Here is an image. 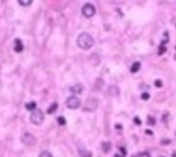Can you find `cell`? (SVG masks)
<instances>
[{"instance_id": "obj_1", "label": "cell", "mask_w": 176, "mask_h": 157, "mask_svg": "<svg viewBox=\"0 0 176 157\" xmlns=\"http://www.w3.org/2000/svg\"><path fill=\"white\" fill-rule=\"evenodd\" d=\"M77 45L82 50H89L94 45V39L88 32H82L77 38Z\"/></svg>"}, {"instance_id": "obj_2", "label": "cell", "mask_w": 176, "mask_h": 157, "mask_svg": "<svg viewBox=\"0 0 176 157\" xmlns=\"http://www.w3.org/2000/svg\"><path fill=\"white\" fill-rule=\"evenodd\" d=\"M29 119H30V122L33 123L34 125H41L44 122V119H45V115H44L42 110L37 108V110L33 111L31 114H30Z\"/></svg>"}, {"instance_id": "obj_3", "label": "cell", "mask_w": 176, "mask_h": 157, "mask_svg": "<svg viewBox=\"0 0 176 157\" xmlns=\"http://www.w3.org/2000/svg\"><path fill=\"white\" fill-rule=\"evenodd\" d=\"M99 106V100L95 98H89L86 100V102L83 108L84 112H93L96 110V108Z\"/></svg>"}, {"instance_id": "obj_4", "label": "cell", "mask_w": 176, "mask_h": 157, "mask_svg": "<svg viewBox=\"0 0 176 157\" xmlns=\"http://www.w3.org/2000/svg\"><path fill=\"white\" fill-rule=\"evenodd\" d=\"M65 103H66V107L70 110H76L81 106V100L76 96H70L66 99Z\"/></svg>"}, {"instance_id": "obj_5", "label": "cell", "mask_w": 176, "mask_h": 157, "mask_svg": "<svg viewBox=\"0 0 176 157\" xmlns=\"http://www.w3.org/2000/svg\"><path fill=\"white\" fill-rule=\"evenodd\" d=\"M82 14L86 18H91L95 14V7L90 3H86L84 6L82 7Z\"/></svg>"}, {"instance_id": "obj_6", "label": "cell", "mask_w": 176, "mask_h": 157, "mask_svg": "<svg viewBox=\"0 0 176 157\" xmlns=\"http://www.w3.org/2000/svg\"><path fill=\"white\" fill-rule=\"evenodd\" d=\"M21 142L26 146H33L35 144V142H36V139H35V137L32 136L31 133L25 132L23 136L21 137Z\"/></svg>"}, {"instance_id": "obj_7", "label": "cell", "mask_w": 176, "mask_h": 157, "mask_svg": "<svg viewBox=\"0 0 176 157\" xmlns=\"http://www.w3.org/2000/svg\"><path fill=\"white\" fill-rule=\"evenodd\" d=\"M23 50H24V46H23V42H22V40H21V39H19V38H16L15 39L14 51L17 52V53H21Z\"/></svg>"}, {"instance_id": "obj_8", "label": "cell", "mask_w": 176, "mask_h": 157, "mask_svg": "<svg viewBox=\"0 0 176 157\" xmlns=\"http://www.w3.org/2000/svg\"><path fill=\"white\" fill-rule=\"evenodd\" d=\"M69 91L72 93H76V94H80L82 93V91H83V86L81 84H77V85H75L73 87H70V89Z\"/></svg>"}, {"instance_id": "obj_9", "label": "cell", "mask_w": 176, "mask_h": 157, "mask_svg": "<svg viewBox=\"0 0 176 157\" xmlns=\"http://www.w3.org/2000/svg\"><path fill=\"white\" fill-rule=\"evenodd\" d=\"M79 153L81 157H92V153L90 151L86 150V148H81L79 147Z\"/></svg>"}, {"instance_id": "obj_10", "label": "cell", "mask_w": 176, "mask_h": 157, "mask_svg": "<svg viewBox=\"0 0 176 157\" xmlns=\"http://www.w3.org/2000/svg\"><path fill=\"white\" fill-rule=\"evenodd\" d=\"M108 92L112 96H117V95H119V88L117 86H110Z\"/></svg>"}, {"instance_id": "obj_11", "label": "cell", "mask_w": 176, "mask_h": 157, "mask_svg": "<svg viewBox=\"0 0 176 157\" xmlns=\"http://www.w3.org/2000/svg\"><path fill=\"white\" fill-rule=\"evenodd\" d=\"M35 108H36V102L35 101H30V102H27L25 104V108L26 110H28V111L33 112V111L36 110Z\"/></svg>"}, {"instance_id": "obj_12", "label": "cell", "mask_w": 176, "mask_h": 157, "mask_svg": "<svg viewBox=\"0 0 176 157\" xmlns=\"http://www.w3.org/2000/svg\"><path fill=\"white\" fill-rule=\"evenodd\" d=\"M140 68H141V63L140 62H134V64L132 65V67H131V72L132 73L138 72L140 70Z\"/></svg>"}, {"instance_id": "obj_13", "label": "cell", "mask_w": 176, "mask_h": 157, "mask_svg": "<svg viewBox=\"0 0 176 157\" xmlns=\"http://www.w3.org/2000/svg\"><path fill=\"white\" fill-rule=\"evenodd\" d=\"M57 108H58V103H57V102H53L51 106L48 108L47 113H48V114H53V113H54Z\"/></svg>"}, {"instance_id": "obj_14", "label": "cell", "mask_w": 176, "mask_h": 157, "mask_svg": "<svg viewBox=\"0 0 176 157\" xmlns=\"http://www.w3.org/2000/svg\"><path fill=\"white\" fill-rule=\"evenodd\" d=\"M102 149L104 152H109L110 149H111V144L110 143H107V142H105L103 143V145H102Z\"/></svg>"}, {"instance_id": "obj_15", "label": "cell", "mask_w": 176, "mask_h": 157, "mask_svg": "<svg viewBox=\"0 0 176 157\" xmlns=\"http://www.w3.org/2000/svg\"><path fill=\"white\" fill-rule=\"evenodd\" d=\"M18 3H19L20 5H22V6H28V5H30V4L32 3V1L31 0H27V1H25V0H19Z\"/></svg>"}, {"instance_id": "obj_16", "label": "cell", "mask_w": 176, "mask_h": 157, "mask_svg": "<svg viewBox=\"0 0 176 157\" xmlns=\"http://www.w3.org/2000/svg\"><path fill=\"white\" fill-rule=\"evenodd\" d=\"M57 122H58L59 125H65L66 124V121H65L64 117H58L57 118Z\"/></svg>"}, {"instance_id": "obj_17", "label": "cell", "mask_w": 176, "mask_h": 157, "mask_svg": "<svg viewBox=\"0 0 176 157\" xmlns=\"http://www.w3.org/2000/svg\"><path fill=\"white\" fill-rule=\"evenodd\" d=\"M38 157H53V156H52V154L50 153L49 151H43L42 153L39 154Z\"/></svg>"}, {"instance_id": "obj_18", "label": "cell", "mask_w": 176, "mask_h": 157, "mask_svg": "<svg viewBox=\"0 0 176 157\" xmlns=\"http://www.w3.org/2000/svg\"><path fill=\"white\" fill-rule=\"evenodd\" d=\"M166 51H167V49L165 48V46H164V45H161L160 47H158V55H163Z\"/></svg>"}, {"instance_id": "obj_19", "label": "cell", "mask_w": 176, "mask_h": 157, "mask_svg": "<svg viewBox=\"0 0 176 157\" xmlns=\"http://www.w3.org/2000/svg\"><path fill=\"white\" fill-rule=\"evenodd\" d=\"M149 97H150V95H149L147 92H144L141 94V99H143V100H147L149 99Z\"/></svg>"}, {"instance_id": "obj_20", "label": "cell", "mask_w": 176, "mask_h": 157, "mask_svg": "<svg viewBox=\"0 0 176 157\" xmlns=\"http://www.w3.org/2000/svg\"><path fill=\"white\" fill-rule=\"evenodd\" d=\"M154 86L157 87V88H162V87H163L162 81H161V80H155V81H154Z\"/></svg>"}, {"instance_id": "obj_21", "label": "cell", "mask_w": 176, "mask_h": 157, "mask_svg": "<svg viewBox=\"0 0 176 157\" xmlns=\"http://www.w3.org/2000/svg\"><path fill=\"white\" fill-rule=\"evenodd\" d=\"M147 123H148V125L153 126V125L155 124V121H154V119H153L152 117H148V121H147Z\"/></svg>"}, {"instance_id": "obj_22", "label": "cell", "mask_w": 176, "mask_h": 157, "mask_svg": "<svg viewBox=\"0 0 176 157\" xmlns=\"http://www.w3.org/2000/svg\"><path fill=\"white\" fill-rule=\"evenodd\" d=\"M134 123H135L136 125H141V120L139 119L138 117H135V118H134Z\"/></svg>"}, {"instance_id": "obj_23", "label": "cell", "mask_w": 176, "mask_h": 157, "mask_svg": "<svg viewBox=\"0 0 176 157\" xmlns=\"http://www.w3.org/2000/svg\"><path fill=\"white\" fill-rule=\"evenodd\" d=\"M140 157H150V155H149L147 152H144V153H142L140 155Z\"/></svg>"}, {"instance_id": "obj_24", "label": "cell", "mask_w": 176, "mask_h": 157, "mask_svg": "<svg viewBox=\"0 0 176 157\" xmlns=\"http://www.w3.org/2000/svg\"><path fill=\"white\" fill-rule=\"evenodd\" d=\"M115 127H116V129H121V125H120V124H118V125L116 124Z\"/></svg>"}, {"instance_id": "obj_25", "label": "cell", "mask_w": 176, "mask_h": 157, "mask_svg": "<svg viewBox=\"0 0 176 157\" xmlns=\"http://www.w3.org/2000/svg\"><path fill=\"white\" fill-rule=\"evenodd\" d=\"M146 132L149 133V134H152V131H150V130H146Z\"/></svg>"}, {"instance_id": "obj_26", "label": "cell", "mask_w": 176, "mask_h": 157, "mask_svg": "<svg viewBox=\"0 0 176 157\" xmlns=\"http://www.w3.org/2000/svg\"><path fill=\"white\" fill-rule=\"evenodd\" d=\"M114 157H121V156H119V155H118V154H116V155L114 156Z\"/></svg>"}, {"instance_id": "obj_27", "label": "cell", "mask_w": 176, "mask_h": 157, "mask_svg": "<svg viewBox=\"0 0 176 157\" xmlns=\"http://www.w3.org/2000/svg\"><path fill=\"white\" fill-rule=\"evenodd\" d=\"M174 59H175V60H176V54H175V56H174Z\"/></svg>"}, {"instance_id": "obj_28", "label": "cell", "mask_w": 176, "mask_h": 157, "mask_svg": "<svg viewBox=\"0 0 176 157\" xmlns=\"http://www.w3.org/2000/svg\"><path fill=\"white\" fill-rule=\"evenodd\" d=\"M175 27H176V24H175Z\"/></svg>"}]
</instances>
